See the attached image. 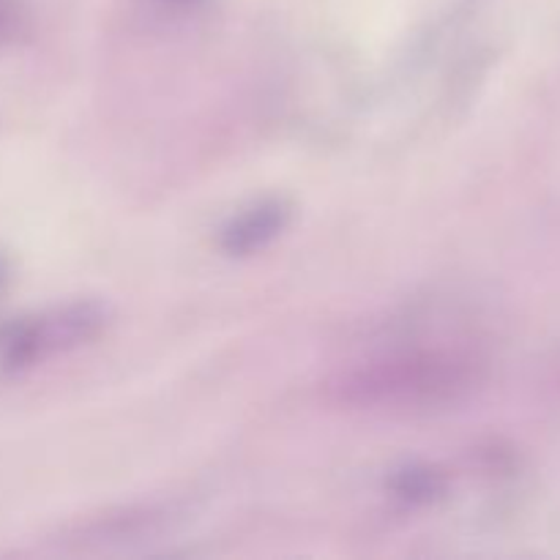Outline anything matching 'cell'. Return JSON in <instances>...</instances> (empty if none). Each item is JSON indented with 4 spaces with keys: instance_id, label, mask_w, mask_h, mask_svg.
<instances>
[{
    "instance_id": "5b68a950",
    "label": "cell",
    "mask_w": 560,
    "mask_h": 560,
    "mask_svg": "<svg viewBox=\"0 0 560 560\" xmlns=\"http://www.w3.org/2000/svg\"><path fill=\"white\" fill-rule=\"evenodd\" d=\"M0 277H3V271H0Z\"/></svg>"
},
{
    "instance_id": "277c9868",
    "label": "cell",
    "mask_w": 560,
    "mask_h": 560,
    "mask_svg": "<svg viewBox=\"0 0 560 560\" xmlns=\"http://www.w3.org/2000/svg\"><path fill=\"white\" fill-rule=\"evenodd\" d=\"M448 490V479L435 465H410L392 479L394 498L405 503H432Z\"/></svg>"
},
{
    "instance_id": "3957f363",
    "label": "cell",
    "mask_w": 560,
    "mask_h": 560,
    "mask_svg": "<svg viewBox=\"0 0 560 560\" xmlns=\"http://www.w3.org/2000/svg\"><path fill=\"white\" fill-rule=\"evenodd\" d=\"M290 206L279 197L271 200H260L255 206L244 208L235 213L228 224H224L222 235H219V246L228 252L230 257H246L260 252L262 246L271 244L290 222Z\"/></svg>"
},
{
    "instance_id": "7a4b0ae2",
    "label": "cell",
    "mask_w": 560,
    "mask_h": 560,
    "mask_svg": "<svg viewBox=\"0 0 560 560\" xmlns=\"http://www.w3.org/2000/svg\"><path fill=\"white\" fill-rule=\"evenodd\" d=\"M107 326V306L98 301H71L16 326L5 339V361L11 366H31L71 353L102 337Z\"/></svg>"
},
{
    "instance_id": "6da1fadb",
    "label": "cell",
    "mask_w": 560,
    "mask_h": 560,
    "mask_svg": "<svg viewBox=\"0 0 560 560\" xmlns=\"http://www.w3.org/2000/svg\"><path fill=\"white\" fill-rule=\"evenodd\" d=\"M487 381L485 355L470 348H413L359 361L320 383L328 408L364 413H427L474 397Z\"/></svg>"
}]
</instances>
